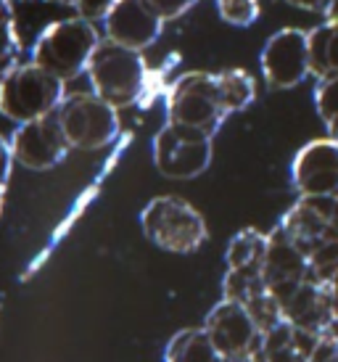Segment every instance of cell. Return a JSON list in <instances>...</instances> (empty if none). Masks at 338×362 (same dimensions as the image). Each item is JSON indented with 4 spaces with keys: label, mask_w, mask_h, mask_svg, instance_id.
<instances>
[{
    "label": "cell",
    "mask_w": 338,
    "mask_h": 362,
    "mask_svg": "<svg viewBox=\"0 0 338 362\" xmlns=\"http://www.w3.org/2000/svg\"><path fill=\"white\" fill-rule=\"evenodd\" d=\"M98 45L100 37L93 21L71 16V19L53 21L40 32L32 48V61L50 71L53 77L69 82L80 77L82 71H88L90 59Z\"/></svg>",
    "instance_id": "obj_1"
},
{
    "label": "cell",
    "mask_w": 338,
    "mask_h": 362,
    "mask_svg": "<svg viewBox=\"0 0 338 362\" xmlns=\"http://www.w3.org/2000/svg\"><path fill=\"white\" fill-rule=\"evenodd\" d=\"M64 85L35 61L19 64L0 77V114L16 124L50 117L66 98Z\"/></svg>",
    "instance_id": "obj_2"
},
{
    "label": "cell",
    "mask_w": 338,
    "mask_h": 362,
    "mask_svg": "<svg viewBox=\"0 0 338 362\" xmlns=\"http://www.w3.org/2000/svg\"><path fill=\"white\" fill-rule=\"evenodd\" d=\"M88 77L95 95L117 109H124V106H132L146 90L148 66L140 51L117 45L111 40H100L90 59Z\"/></svg>",
    "instance_id": "obj_3"
},
{
    "label": "cell",
    "mask_w": 338,
    "mask_h": 362,
    "mask_svg": "<svg viewBox=\"0 0 338 362\" xmlns=\"http://www.w3.org/2000/svg\"><path fill=\"white\" fill-rule=\"evenodd\" d=\"M140 228L146 238L172 254L199 252L206 241V220L201 211L180 196H156L140 211Z\"/></svg>",
    "instance_id": "obj_4"
},
{
    "label": "cell",
    "mask_w": 338,
    "mask_h": 362,
    "mask_svg": "<svg viewBox=\"0 0 338 362\" xmlns=\"http://www.w3.org/2000/svg\"><path fill=\"white\" fill-rule=\"evenodd\" d=\"M117 106L103 101L95 93H69L59 106L56 117L71 148L98 151L117 141L120 114Z\"/></svg>",
    "instance_id": "obj_5"
},
{
    "label": "cell",
    "mask_w": 338,
    "mask_h": 362,
    "mask_svg": "<svg viewBox=\"0 0 338 362\" xmlns=\"http://www.w3.org/2000/svg\"><path fill=\"white\" fill-rule=\"evenodd\" d=\"M225 117L228 111L219 101L217 77L211 71H185L172 82L167 93V122L214 135Z\"/></svg>",
    "instance_id": "obj_6"
},
{
    "label": "cell",
    "mask_w": 338,
    "mask_h": 362,
    "mask_svg": "<svg viewBox=\"0 0 338 362\" xmlns=\"http://www.w3.org/2000/svg\"><path fill=\"white\" fill-rule=\"evenodd\" d=\"M209 132L167 122L153 138V164L169 180H193L209 170L214 146Z\"/></svg>",
    "instance_id": "obj_7"
},
{
    "label": "cell",
    "mask_w": 338,
    "mask_h": 362,
    "mask_svg": "<svg viewBox=\"0 0 338 362\" xmlns=\"http://www.w3.org/2000/svg\"><path fill=\"white\" fill-rule=\"evenodd\" d=\"M204 331L209 333V339L228 362H251L262 344V331L251 312L230 299H222L211 307L204 320Z\"/></svg>",
    "instance_id": "obj_8"
},
{
    "label": "cell",
    "mask_w": 338,
    "mask_h": 362,
    "mask_svg": "<svg viewBox=\"0 0 338 362\" xmlns=\"http://www.w3.org/2000/svg\"><path fill=\"white\" fill-rule=\"evenodd\" d=\"M262 74L269 88L275 90H291L312 74L309 64V32L298 27H286L275 32L259 56Z\"/></svg>",
    "instance_id": "obj_9"
},
{
    "label": "cell",
    "mask_w": 338,
    "mask_h": 362,
    "mask_svg": "<svg viewBox=\"0 0 338 362\" xmlns=\"http://www.w3.org/2000/svg\"><path fill=\"white\" fill-rule=\"evenodd\" d=\"M8 143L13 161L35 172H45L59 167L71 151V146L66 141L64 130H61L56 114L19 124Z\"/></svg>",
    "instance_id": "obj_10"
},
{
    "label": "cell",
    "mask_w": 338,
    "mask_h": 362,
    "mask_svg": "<svg viewBox=\"0 0 338 362\" xmlns=\"http://www.w3.org/2000/svg\"><path fill=\"white\" fill-rule=\"evenodd\" d=\"M293 188L301 196H338V141L333 135L301 146L291 164Z\"/></svg>",
    "instance_id": "obj_11"
},
{
    "label": "cell",
    "mask_w": 338,
    "mask_h": 362,
    "mask_svg": "<svg viewBox=\"0 0 338 362\" xmlns=\"http://www.w3.org/2000/svg\"><path fill=\"white\" fill-rule=\"evenodd\" d=\"M280 228L309 254L338 233V196H301L283 214Z\"/></svg>",
    "instance_id": "obj_12"
},
{
    "label": "cell",
    "mask_w": 338,
    "mask_h": 362,
    "mask_svg": "<svg viewBox=\"0 0 338 362\" xmlns=\"http://www.w3.org/2000/svg\"><path fill=\"white\" fill-rule=\"evenodd\" d=\"M103 21H106V40L140 53L159 40L167 24L148 0H117V6Z\"/></svg>",
    "instance_id": "obj_13"
},
{
    "label": "cell",
    "mask_w": 338,
    "mask_h": 362,
    "mask_svg": "<svg viewBox=\"0 0 338 362\" xmlns=\"http://www.w3.org/2000/svg\"><path fill=\"white\" fill-rule=\"evenodd\" d=\"M262 272L267 291L278 296L280 291L309 278V254L278 225L272 233H267V254Z\"/></svg>",
    "instance_id": "obj_14"
},
{
    "label": "cell",
    "mask_w": 338,
    "mask_h": 362,
    "mask_svg": "<svg viewBox=\"0 0 338 362\" xmlns=\"http://www.w3.org/2000/svg\"><path fill=\"white\" fill-rule=\"evenodd\" d=\"M275 299H278L280 310H283V320L296 325V328H304V331L322 336L328 322L333 320L328 291H325L322 283L312 281V278L280 291Z\"/></svg>",
    "instance_id": "obj_15"
},
{
    "label": "cell",
    "mask_w": 338,
    "mask_h": 362,
    "mask_svg": "<svg viewBox=\"0 0 338 362\" xmlns=\"http://www.w3.org/2000/svg\"><path fill=\"white\" fill-rule=\"evenodd\" d=\"M320 339V333L304 331L283 320L267 333H262L259 352L251 362H309Z\"/></svg>",
    "instance_id": "obj_16"
},
{
    "label": "cell",
    "mask_w": 338,
    "mask_h": 362,
    "mask_svg": "<svg viewBox=\"0 0 338 362\" xmlns=\"http://www.w3.org/2000/svg\"><path fill=\"white\" fill-rule=\"evenodd\" d=\"M164 362H228L209 333L201 328H182L169 339L167 349H164Z\"/></svg>",
    "instance_id": "obj_17"
},
{
    "label": "cell",
    "mask_w": 338,
    "mask_h": 362,
    "mask_svg": "<svg viewBox=\"0 0 338 362\" xmlns=\"http://www.w3.org/2000/svg\"><path fill=\"white\" fill-rule=\"evenodd\" d=\"M309 64L317 80L338 74V21H325L309 30Z\"/></svg>",
    "instance_id": "obj_18"
},
{
    "label": "cell",
    "mask_w": 338,
    "mask_h": 362,
    "mask_svg": "<svg viewBox=\"0 0 338 362\" xmlns=\"http://www.w3.org/2000/svg\"><path fill=\"white\" fill-rule=\"evenodd\" d=\"M264 254H267V233L257 228H243L230 238L225 262H228V270H262Z\"/></svg>",
    "instance_id": "obj_19"
},
{
    "label": "cell",
    "mask_w": 338,
    "mask_h": 362,
    "mask_svg": "<svg viewBox=\"0 0 338 362\" xmlns=\"http://www.w3.org/2000/svg\"><path fill=\"white\" fill-rule=\"evenodd\" d=\"M217 88H219V101L225 106L228 114L243 111L246 106L254 103L257 98V82L246 69H225L217 71Z\"/></svg>",
    "instance_id": "obj_20"
},
{
    "label": "cell",
    "mask_w": 338,
    "mask_h": 362,
    "mask_svg": "<svg viewBox=\"0 0 338 362\" xmlns=\"http://www.w3.org/2000/svg\"><path fill=\"white\" fill-rule=\"evenodd\" d=\"M264 291H267V283L262 270H228L222 278V293L230 302L249 304L254 296Z\"/></svg>",
    "instance_id": "obj_21"
},
{
    "label": "cell",
    "mask_w": 338,
    "mask_h": 362,
    "mask_svg": "<svg viewBox=\"0 0 338 362\" xmlns=\"http://www.w3.org/2000/svg\"><path fill=\"white\" fill-rule=\"evenodd\" d=\"M338 272V233L317 243L309 252V278L317 283L330 281Z\"/></svg>",
    "instance_id": "obj_22"
},
{
    "label": "cell",
    "mask_w": 338,
    "mask_h": 362,
    "mask_svg": "<svg viewBox=\"0 0 338 362\" xmlns=\"http://www.w3.org/2000/svg\"><path fill=\"white\" fill-rule=\"evenodd\" d=\"M315 109H317L320 119L325 122L330 132L338 130V74L336 77H325L317 80L315 85Z\"/></svg>",
    "instance_id": "obj_23"
},
{
    "label": "cell",
    "mask_w": 338,
    "mask_h": 362,
    "mask_svg": "<svg viewBox=\"0 0 338 362\" xmlns=\"http://www.w3.org/2000/svg\"><path fill=\"white\" fill-rule=\"evenodd\" d=\"M21 64V40L13 16H0V77Z\"/></svg>",
    "instance_id": "obj_24"
},
{
    "label": "cell",
    "mask_w": 338,
    "mask_h": 362,
    "mask_svg": "<svg viewBox=\"0 0 338 362\" xmlns=\"http://www.w3.org/2000/svg\"><path fill=\"white\" fill-rule=\"evenodd\" d=\"M243 307L251 312V317H254V322L259 325L262 333H267L269 328H275L278 322H283V310H280L278 299L269 291L254 296V299H251L249 304H243Z\"/></svg>",
    "instance_id": "obj_25"
},
{
    "label": "cell",
    "mask_w": 338,
    "mask_h": 362,
    "mask_svg": "<svg viewBox=\"0 0 338 362\" xmlns=\"http://www.w3.org/2000/svg\"><path fill=\"white\" fill-rule=\"evenodd\" d=\"M217 11L233 27H251L259 19V0H217Z\"/></svg>",
    "instance_id": "obj_26"
},
{
    "label": "cell",
    "mask_w": 338,
    "mask_h": 362,
    "mask_svg": "<svg viewBox=\"0 0 338 362\" xmlns=\"http://www.w3.org/2000/svg\"><path fill=\"white\" fill-rule=\"evenodd\" d=\"M114 6H117V0H71V8L77 11V16L88 21L106 19Z\"/></svg>",
    "instance_id": "obj_27"
},
{
    "label": "cell",
    "mask_w": 338,
    "mask_h": 362,
    "mask_svg": "<svg viewBox=\"0 0 338 362\" xmlns=\"http://www.w3.org/2000/svg\"><path fill=\"white\" fill-rule=\"evenodd\" d=\"M151 6L156 8L164 21H172V19H180L185 11H190L199 0H148Z\"/></svg>",
    "instance_id": "obj_28"
},
{
    "label": "cell",
    "mask_w": 338,
    "mask_h": 362,
    "mask_svg": "<svg viewBox=\"0 0 338 362\" xmlns=\"http://www.w3.org/2000/svg\"><path fill=\"white\" fill-rule=\"evenodd\" d=\"M11 167H13V153H11V143L0 135V191H6L11 180Z\"/></svg>",
    "instance_id": "obj_29"
},
{
    "label": "cell",
    "mask_w": 338,
    "mask_h": 362,
    "mask_svg": "<svg viewBox=\"0 0 338 362\" xmlns=\"http://www.w3.org/2000/svg\"><path fill=\"white\" fill-rule=\"evenodd\" d=\"M309 362H338V352H336V339H328L322 336L317 344V349L312 352Z\"/></svg>",
    "instance_id": "obj_30"
},
{
    "label": "cell",
    "mask_w": 338,
    "mask_h": 362,
    "mask_svg": "<svg viewBox=\"0 0 338 362\" xmlns=\"http://www.w3.org/2000/svg\"><path fill=\"white\" fill-rule=\"evenodd\" d=\"M286 3L296 6V8H304V11H320V13H325L333 0H286Z\"/></svg>",
    "instance_id": "obj_31"
},
{
    "label": "cell",
    "mask_w": 338,
    "mask_h": 362,
    "mask_svg": "<svg viewBox=\"0 0 338 362\" xmlns=\"http://www.w3.org/2000/svg\"><path fill=\"white\" fill-rule=\"evenodd\" d=\"M325 286V291H328V299H330V310H333V317H338V272L330 278V281L322 283Z\"/></svg>",
    "instance_id": "obj_32"
},
{
    "label": "cell",
    "mask_w": 338,
    "mask_h": 362,
    "mask_svg": "<svg viewBox=\"0 0 338 362\" xmlns=\"http://www.w3.org/2000/svg\"><path fill=\"white\" fill-rule=\"evenodd\" d=\"M325 19H328V21H338V0H333V3H330V8L325 11Z\"/></svg>",
    "instance_id": "obj_33"
},
{
    "label": "cell",
    "mask_w": 338,
    "mask_h": 362,
    "mask_svg": "<svg viewBox=\"0 0 338 362\" xmlns=\"http://www.w3.org/2000/svg\"><path fill=\"white\" fill-rule=\"evenodd\" d=\"M0 16H13V8H11V0H0Z\"/></svg>",
    "instance_id": "obj_34"
},
{
    "label": "cell",
    "mask_w": 338,
    "mask_h": 362,
    "mask_svg": "<svg viewBox=\"0 0 338 362\" xmlns=\"http://www.w3.org/2000/svg\"><path fill=\"white\" fill-rule=\"evenodd\" d=\"M53 3H64V6H71V0H53Z\"/></svg>",
    "instance_id": "obj_35"
},
{
    "label": "cell",
    "mask_w": 338,
    "mask_h": 362,
    "mask_svg": "<svg viewBox=\"0 0 338 362\" xmlns=\"http://www.w3.org/2000/svg\"><path fill=\"white\" fill-rule=\"evenodd\" d=\"M3 193L6 191H0V214H3Z\"/></svg>",
    "instance_id": "obj_36"
},
{
    "label": "cell",
    "mask_w": 338,
    "mask_h": 362,
    "mask_svg": "<svg viewBox=\"0 0 338 362\" xmlns=\"http://www.w3.org/2000/svg\"><path fill=\"white\" fill-rule=\"evenodd\" d=\"M330 135H333V138H336V141H338V130H336V132H330Z\"/></svg>",
    "instance_id": "obj_37"
},
{
    "label": "cell",
    "mask_w": 338,
    "mask_h": 362,
    "mask_svg": "<svg viewBox=\"0 0 338 362\" xmlns=\"http://www.w3.org/2000/svg\"><path fill=\"white\" fill-rule=\"evenodd\" d=\"M336 352H338V339H336Z\"/></svg>",
    "instance_id": "obj_38"
}]
</instances>
